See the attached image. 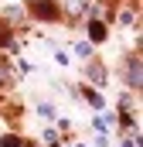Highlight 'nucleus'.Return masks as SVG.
Segmentation results:
<instances>
[{"label":"nucleus","mask_w":143,"mask_h":147,"mask_svg":"<svg viewBox=\"0 0 143 147\" xmlns=\"http://www.w3.org/2000/svg\"><path fill=\"white\" fill-rule=\"evenodd\" d=\"M126 86H130V89H136V92H140V86H143V65H140V55H130V58H126Z\"/></svg>","instance_id":"nucleus-2"},{"label":"nucleus","mask_w":143,"mask_h":147,"mask_svg":"<svg viewBox=\"0 0 143 147\" xmlns=\"http://www.w3.org/2000/svg\"><path fill=\"white\" fill-rule=\"evenodd\" d=\"M0 147H24V144H21V137L7 134V137H0Z\"/></svg>","instance_id":"nucleus-10"},{"label":"nucleus","mask_w":143,"mask_h":147,"mask_svg":"<svg viewBox=\"0 0 143 147\" xmlns=\"http://www.w3.org/2000/svg\"><path fill=\"white\" fill-rule=\"evenodd\" d=\"M27 14L37 21H55L61 10H58V0H27Z\"/></svg>","instance_id":"nucleus-1"},{"label":"nucleus","mask_w":143,"mask_h":147,"mask_svg":"<svg viewBox=\"0 0 143 147\" xmlns=\"http://www.w3.org/2000/svg\"><path fill=\"white\" fill-rule=\"evenodd\" d=\"M89 82H92V86H106V72H102V65H89Z\"/></svg>","instance_id":"nucleus-5"},{"label":"nucleus","mask_w":143,"mask_h":147,"mask_svg":"<svg viewBox=\"0 0 143 147\" xmlns=\"http://www.w3.org/2000/svg\"><path fill=\"white\" fill-rule=\"evenodd\" d=\"M89 7H92L89 0H58V10H65V14H68L72 21L85 17V14H89Z\"/></svg>","instance_id":"nucleus-3"},{"label":"nucleus","mask_w":143,"mask_h":147,"mask_svg":"<svg viewBox=\"0 0 143 147\" xmlns=\"http://www.w3.org/2000/svg\"><path fill=\"white\" fill-rule=\"evenodd\" d=\"M119 24H126V28H130V24H133V10H123V14H119Z\"/></svg>","instance_id":"nucleus-12"},{"label":"nucleus","mask_w":143,"mask_h":147,"mask_svg":"<svg viewBox=\"0 0 143 147\" xmlns=\"http://www.w3.org/2000/svg\"><path fill=\"white\" fill-rule=\"evenodd\" d=\"M85 28H89V45H102V41L109 38V31H106V24H102V21H89Z\"/></svg>","instance_id":"nucleus-4"},{"label":"nucleus","mask_w":143,"mask_h":147,"mask_svg":"<svg viewBox=\"0 0 143 147\" xmlns=\"http://www.w3.org/2000/svg\"><path fill=\"white\" fill-rule=\"evenodd\" d=\"M0 48H14V31L10 28H0Z\"/></svg>","instance_id":"nucleus-8"},{"label":"nucleus","mask_w":143,"mask_h":147,"mask_svg":"<svg viewBox=\"0 0 143 147\" xmlns=\"http://www.w3.org/2000/svg\"><path fill=\"white\" fill-rule=\"evenodd\" d=\"M82 96H85V99H89V103H92L96 110H106V103H102V96H99L96 89H82Z\"/></svg>","instance_id":"nucleus-6"},{"label":"nucleus","mask_w":143,"mask_h":147,"mask_svg":"<svg viewBox=\"0 0 143 147\" xmlns=\"http://www.w3.org/2000/svg\"><path fill=\"white\" fill-rule=\"evenodd\" d=\"M96 127H99V134H106L109 127H112V116H109V113H99V116H96Z\"/></svg>","instance_id":"nucleus-9"},{"label":"nucleus","mask_w":143,"mask_h":147,"mask_svg":"<svg viewBox=\"0 0 143 147\" xmlns=\"http://www.w3.org/2000/svg\"><path fill=\"white\" fill-rule=\"evenodd\" d=\"M75 55H78L82 62H89V58H92V45H89V41H78V45H75Z\"/></svg>","instance_id":"nucleus-7"},{"label":"nucleus","mask_w":143,"mask_h":147,"mask_svg":"<svg viewBox=\"0 0 143 147\" xmlns=\"http://www.w3.org/2000/svg\"><path fill=\"white\" fill-rule=\"evenodd\" d=\"M37 113H41L44 120H55V106H51V103H41V106H37Z\"/></svg>","instance_id":"nucleus-11"}]
</instances>
